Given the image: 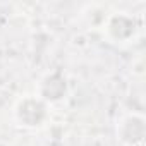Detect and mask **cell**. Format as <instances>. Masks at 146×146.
<instances>
[{"label":"cell","instance_id":"obj_1","mask_svg":"<svg viewBox=\"0 0 146 146\" xmlns=\"http://www.w3.org/2000/svg\"><path fill=\"white\" fill-rule=\"evenodd\" d=\"M45 105L40 100L26 98L17 107V117L24 125H40V122L45 119Z\"/></svg>","mask_w":146,"mask_h":146}]
</instances>
